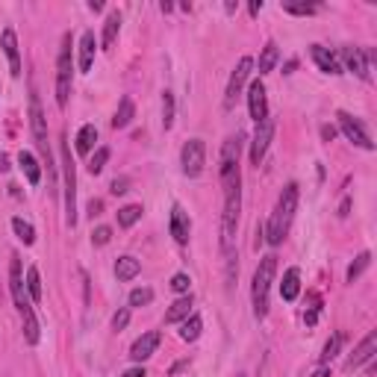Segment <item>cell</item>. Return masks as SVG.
<instances>
[{
  "label": "cell",
  "mask_w": 377,
  "mask_h": 377,
  "mask_svg": "<svg viewBox=\"0 0 377 377\" xmlns=\"http://www.w3.org/2000/svg\"><path fill=\"white\" fill-rule=\"evenodd\" d=\"M9 292H12V301H15L18 315H21V327H24L27 345H38L42 327H38V319H35V307L30 301V292H27V283H24L21 256H18V253H12V260H9Z\"/></svg>",
  "instance_id": "cell-1"
},
{
  "label": "cell",
  "mask_w": 377,
  "mask_h": 377,
  "mask_svg": "<svg viewBox=\"0 0 377 377\" xmlns=\"http://www.w3.org/2000/svg\"><path fill=\"white\" fill-rule=\"evenodd\" d=\"M295 212H297V183H286L280 197H277V204H274V212L268 218V227L263 230L268 245H280L286 239Z\"/></svg>",
  "instance_id": "cell-2"
},
{
  "label": "cell",
  "mask_w": 377,
  "mask_h": 377,
  "mask_svg": "<svg viewBox=\"0 0 377 377\" xmlns=\"http://www.w3.org/2000/svg\"><path fill=\"white\" fill-rule=\"evenodd\" d=\"M274 274H277V256L268 253L260 260L253 271V283H251V301H253V319L263 322L268 315V292H271V283H274Z\"/></svg>",
  "instance_id": "cell-3"
},
{
  "label": "cell",
  "mask_w": 377,
  "mask_h": 377,
  "mask_svg": "<svg viewBox=\"0 0 377 377\" xmlns=\"http://www.w3.org/2000/svg\"><path fill=\"white\" fill-rule=\"evenodd\" d=\"M71 86H74V42H71V33H65L56 56V106L59 109L68 106Z\"/></svg>",
  "instance_id": "cell-4"
},
{
  "label": "cell",
  "mask_w": 377,
  "mask_h": 377,
  "mask_svg": "<svg viewBox=\"0 0 377 377\" xmlns=\"http://www.w3.org/2000/svg\"><path fill=\"white\" fill-rule=\"evenodd\" d=\"M239 151H242V136H230L227 142L222 145V165H218V177H222V189H239V186H242Z\"/></svg>",
  "instance_id": "cell-5"
},
{
  "label": "cell",
  "mask_w": 377,
  "mask_h": 377,
  "mask_svg": "<svg viewBox=\"0 0 377 377\" xmlns=\"http://www.w3.org/2000/svg\"><path fill=\"white\" fill-rule=\"evenodd\" d=\"M30 130H33V142L42 153L45 165L53 171V151H50V142H48V121H45V112H42V101H38L35 89L30 92Z\"/></svg>",
  "instance_id": "cell-6"
},
{
  "label": "cell",
  "mask_w": 377,
  "mask_h": 377,
  "mask_svg": "<svg viewBox=\"0 0 377 377\" xmlns=\"http://www.w3.org/2000/svg\"><path fill=\"white\" fill-rule=\"evenodd\" d=\"M62 171H65V224H77V165L68 148V138L62 136Z\"/></svg>",
  "instance_id": "cell-7"
},
{
  "label": "cell",
  "mask_w": 377,
  "mask_h": 377,
  "mask_svg": "<svg viewBox=\"0 0 377 377\" xmlns=\"http://www.w3.org/2000/svg\"><path fill=\"white\" fill-rule=\"evenodd\" d=\"M180 165H183V174L186 177H201L204 165H207V145L201 138H189L180 151Z\"/></svg>",
  "instance_id": "cell-8"
},
{
  "label": "cell",
  "mask_w": 377,
  "mask_h": 377,
  "mask_svg": "<svg viewBox=\"0 0 377 377\" xmlns=\"http://www.w3.org/2000/svg\"><path fill=\"white\" fill-rule=\"evenodd\" d=\"M251 71H253V59H251V56H242V59H239V65L233 68L230 80H227V92H224V109H233V106H236V101H239L242 86L248 83Z\"/></svg>",
  "instance_id": "cell-9"
},
{
  "label": "cell",
  "mask_w": 377,
  "mask_h": 377,
  "mask_svg": "<svg viewBox=\"0 0 377 377\" xmlns=\"http://www.w3.org/2000/svg\"><path fill=\"white\" fill-rule=\"evenodd\" d=\"M336 118H339V130L348 136V142H354L356 148H363V151H374V142H371V136L363 127L360 118H354L351 112H339Z\"/></svg>",
  "instance_id": "cell-10"
},
{
  "label": "cell",
  "mask_w": 377,
  "mask_h": 377,
  "mask_svg": "<svg viewBox=\"0 0 377 377\" xmlns=\"http://www.w3.org/2000/svg\"><path fill=\"white\" fill-rule=\"evenodd\" d=\"M271 138H274V121H271V118H266V121H260V124H256V130H253V142H251V163L253 165H260L266 160Z\"/></svg>",
  "instance_id": "cell-11"
},
{
  "label": "cell",
  "mask_w": 377,
  "mask_h": 377,
  "mask_svg": "<svg viewBox=\"0 0 377 377\" xmlns=\"http://www.w3.org/2000/svg\"><path fill=\"white\" fill-rule=\"evenodd\" d=\"M342 59H345V68L351 71V74H356L360 80H371V59H368V50H363V48H342Z\"/></svg>",
  "instance_id": "cell-12"
},
{
  "label": "cell",
  "mask_w": 377,
  "mask_h": 377,
  "mask_svg": "<svg viewBox=\"0 0 377 377\" xmlns=\"http://www.w3.org/2000/svg\"><path fill=\"white\" fill-rule=\"evenodd\" d=\"M160 342H163L160 330H148V333H142V336H138V339L130 345V360H133V363H145V360H151V356L156 354V348H160Z\"/></svg>",
  "instance_id": "cell-13"
},
{
  "label": "cell",
  "mask_w": 377,
  "mask_h": 377,
  "mask_svg": "<svg viewBox=\"0 0 377 377\" xmlns=\"http://www.w3.org/2000/svg\"><path fill=\"white\" fill-rule=\"evenodd\" d=\"M248 112L256 124L268 118V94H266V83L263 80H253L248 89Z\"/></svg>",
  "instance_id": "cell-14"
},
{
  "label": "cell",
  "mask_w": 377,
  "mask_h": 377,
  "mask_svg": "<svg viewBox=\"0 0 377 377\" xmlns=\"http://www.w3.org/2000/svg\"><path fill=\"white\" fill-rule=\"evenodd\" d=\"M168 230H171V236H174V242H177V245H189L192 222H189V212H186L180 204H174V207H171V222H168Z\"/></svg>",
  "instance_id": "cell-15"
},
{
  "label": "cell",
  "mask_w": 377,
  "mask_h": 377,
  "mask_svg": "<svg viewBox=\"0 0 377 377\" xmlns=\"http://www.w3.org/2000/svg\"><path fill=\"white\" fill-rule=\"evenodd\" d=\"M374 351H377V333L371 330V333L366 336V339L354 348V354L348 356V363H345V368H348V371L363 368L366 363H371V360H374Z\"/></svg>",
  "instance_id": "cell-16"
},
{
  "label": "cell",
  "mask_w": 377,
  "mask_h": 377,
  "mask_svg": "<svg viewBox=\"0 0 377 377\" xmlns=\"http://www.w3.org/2000/svg\"><path fill=\"white\" fill-rule=\"evenodd\" d=\"M0 48H4L6 59H9V68H12V77H21V50H18V35L12 27H6L0 33Z\"/></svg>",
  "instance_id": "cell-17"
},
{
  "label": "cell",
  "mask_w": 377,
  "mask_h": 377,
  "mask_svg": "<svg viewBox=\"0 0 377 377\" xmlns=\"http://www.w3.org/2000/svg\"><path fill=\"white\" fill-rule=\"evenodd\" d=\"M310 56H312V62L319 65V71H324V74H342V65H339V59H336L327 48H322V45H312L310 48Z\"/></svg>",
  "instance_id": "cell-18"
},
{
  "label": "cell",
  "mask_w": 377,
  "mask_h": 377,
  "mask_svg": "<svg viewBox=\"0 0 377 377\" xmlns=\"http://www.w3.org/2000/svg\"><path fill=\"white\" fill-rule=\"evenodd\" d=\"M94 48H97V42H94V30H86V33L80 35V59H77V68H80V71H92Z\"/></svg>",
  "instance_id": "cell-19"
},
{
  "label": "cell",
  "mask_w": 377,
  "mask_h": 377,
  "mask_svg": "<svg viewBox=\"0 0 377 377\" xmlns=\"http://www.w3.org/2000/svg\"><path fill=\"white\" fill-rule=\"evenodd\" d=\"M192 315V295H180L177 301L171 304V310L165 312V324H177Z\"/></svg>",
  "instance_id": "cell-20"
},
{
  "label": "cell",
  "mask_w": 377,
  "mask_h": 377,
  "mask_svg": "<svg viewBox=\"0 0 377 377\" xmlns=\"http://www.w3.org/2000/svg\"><path fill=\"white\" fill-rule=\"evenodd\" d=\"M136 118V104H133V97H121V104H118L115 115H112V127L115 130H124L130 127V121Z\"/></svg>",
  "instance_id": "cell-21"
},
{
  "label": "cell",
  "mask_w": 377,
  "mask_h": 377,
  "mask_svg": "<svg viewBox=\"0 0 377 377\" xmlns=\"http://www.w3.org/2000/svg\"><path fill=\"white\" fill-rule=\"evenodd\" d=\"M118 30H121V12H109L106 15V21H104V35H101V48L109 50L115 45V38H118Z\"/></svg>",
  "instance_id": "cell-22"
},
{
  "label": "cell",
  "mask_w": 377,
  "mask_h": 377,
  "mask_svg": "<svg viewBox=\"0 0 377 377\" xmlns=\"http://www.w3.org/2000/svg\"><path fill=\"white\" fill-rule=\"evenodd\" d=\"M18 165H21V171L27 174L30 186H38V183H42V168H38L35 156H33L30 151H21V153H18Z\"/></svg>",
  "instance_id": "cell-23"
},
{
  "label": "cell",
  "mask_w": 377,
  "mask_h": 377,
  "mask_svg": "<svg viewBox=\"0 0 377 377\" xmlns=\"http://www.w3.org/2000/svg\"><path fill=\"white\" fill-rule=\"evenodd\" d=\"M138 271H142V263H138L136 256H118V263H115V277H118L121 283L133 280Z\"/></svg>",
  "instance_id": "cell-24"
},
{
  "label": "cell",
  "mask_w": 377,
  "mask_h": 377,
  "mask_svg": "<svg viewBox=\"0 0 377 377\" xmlns=\"http://www.w3.org/2000/svg\"><path fill=\"white\" fill-rule=\"evenodd\" d=\"M297 292H301V271L297 268H289L286 274H283V283H280V295H283V301H295L297 297Z\"/></svg>",
  "instance_id": "cell-25"
},
{
  "label": "cell",
  "mask_w": 377,
  "mask_h": 377,
  "mask_svg": "<svg viewBox=\"0 0 377 377\" xmlns=\"http://www.w3.org/2000/svg\"><path fill=\"white\" fill-rule=\"evenodd\" d=\"M201 330H204V319L197 312H192L189 319H183V324H180V339L183 342H195L197 336H201Z\"/></svg>",
  "instance_id": "cell-26"
},
{
  "label": "cell",
  "mask_w": 377,
  "mask_h": 377,
  "mask_svg": "<svg viewBox=\"0 0 377 377\" xmlns=\"http://www.w3.org/2000/svg\"><path fill=\"white\" fill-rule=\"evenodd\" d=\"M94 142H97V127L94 124H83L80 133H77V153H83V156L92 153Z\"/></svg>",
  "instance_id": "cell-27"
},
{
  "label": "cell",
  "mask_w": 377,
  "mask_h": 377,
  "mask_svg": "<svg viewBox=\"0 0 377 377\" xmlns=\"http://www.w3.org/2000/svg\"><path fill=\"white\" fill-rule=\"evenodd\" d=\"M342 345H345V333H333L330 339L324 342V348H322V356H319V363H322V366H330V360H333V356L342 351Z\"/></svg>",
  "instance_id": "cell-28"
},
{
  "label": "cell",
  "mask_w": 377,
  "mask_h": 377,
  "mask_svg": "<svg viewBox=\"0 0 377 377\" xmlns=\"http://www.w3.org/2000/svg\"><path fill=\"white\" fill-rule=\"evenodd\" d=\"M142 204H127V207H121V209H118V227H133L136 222H138V218H142Z\"/></svg>",
  "instance_id": "cell-29"
},
{
  "label": "cell",
  "mask_w": 377,
  "mask_h": 377,
  "mask_svg": "<svg viewBox=\"0 0 377 377\" xmlns=\"http://www.w3.org/2000/svg\"><path fill=\"white\" fill-rule=\"evenodd\" d=\"M277 59H280V48H277L274 42H268V45L263 48V53H260V77L268 74V71H274Z\"/></svg>",
  "instance_id": "cell-30"
},
{
  "label": "cell",
  "mask_w": 377,
  "mask_h": 377,
  "mask_svg": "<svg viewBox=\"0 0 377 377\" xmlns=\"http://www.w3.org/2000/svg\"><path fill=\"white\" fill-rule=\"evenodd\" d=\"M27 292H30V301H33V304L42 301V274H38L35 266L27 268Z\"/></svg>",
  "instance_id": "cell-31"
},
{
  "label": "cell",
  "mask_w": 377,
  "mask_h": 377,
  "mask_svg": "<svg viewBox=\"0 0 377 377\" xmlns=\"http://www.w3.org/2000/svg\"><path fill=\"white\" fill-rule=\"evenodd\" d=\"M12 230H15V236L21 239L24 245H33L35 242V230H33V224L30 222H24V218H12Z\"/></svg>",
  "instance_id": "cell-32"
},
{
  "label": "cell",
  "mask_w": 377,
  "mask_h": 377,
  "mask_svg": "<svg viewBox=\"0 0 377 377\" xmlns=\"http://www.w3.org/2000/svg\"><path fill=\"white\" fill-rule=\"evenodd\" d=\"M368 266H371V253H368V251H363V253L356 256V260L348 266V274H345V277H348V283H354L356 277H360V274H363Z\"/></svg>",
  "instance_id": "cell-33"
},
{
  "label": "cell",
  "mask_w": 377,
  "mask_h": 377,
  "mask_svg": "<svg viewBox=\"0 0 377 377\" xmlns=\"http://www.w3.org/2000/svg\"><path fill=\"white\" fill-rule=\"evenodd\" d=\"M127 301H130V307H148L153 301V289L151 286H138V289L130 292Z\"/></svg>",
  "instance_id": "cell-34"
},
{
  "label": "cell",
  "mask_w": 377,
  "mask_h": 377,
  "mask_svg": "<svg viewBox=\"0 0 377 377\" xmlns=\"http://www.w3.org/2000/svg\"><path fill=\"white\" fill-rule=\"evenodd\" d=\"M106 163H109V148H97L94 156L89 160V174H101L106 168Z\"/></svg>",
  "instance_id": "cell-35"
},
{
  "label": "cell",
  "mask_w": 377,
  "mask_h": 377,
  "mask_svg": "<svg viewBox=\"0 0 377 377\" xmlns=\"http://www.w3.org/2000/svg\"><path fill=\"white\" fill-rule=\"evenodd\" d=\"M171 124H174V94L165 92L163 94V127L171 130Z\"/></svg>",
  "instance_id": "cell-36"
},
{
  "label": "cell",
  "mask_w": 377,
  "mask_h": 377,
  "mask_svg": "<svg viewBox=\"0 0 377 377\" xmlns=\"http://www.w3.org/2000/svg\"><path fill=\"white\" fill-rule=\"evenodd\" d=\"M92 242H94L97 248L109 245V242H112V230H109V227H104V224H101V227H94V230H92Z\"/></svg>",
  "instance_id": "cell-37"
},
{
  "label": "cell",
  "mask_w": 377,
  "mask_h": 377,
  "mask_svg": "<svg viewBox=\"0 0 377 377\" xmlns=\"http://www.w3.org/2000/svg\"><path fill=\"white\" fill-rule=\"evenodd\" d=\"M189 286H192V280H189V274H174L171 277V289L177 292V295H189Z\"/></svg>",
  "instance_id": "cell-38"
},
{
  "label": "cell",
  "mask_w": 377,
  "mask_h": 377,
  "mask_svg": "<svg viewBox=\"0 0 377 377\" xmlns=\"http://www.w3.org/2000/svg\"><path fill=\"white\" fill-rule=\"evenodd\" d=\"M283 9L289 15H315V12H319V6H315V4H286Z\"/></svg>",
  "instance_id": "cell-39"
},
{
  "label": "cell",
  "mask_w": 377,
  "mask_h": 377,
  "mask_svg": "<svg viewBox=\"0 0 377 377\" xmlns=\"http://www.w3.org/2000/svg\"><path fill=\"white\" fill-rule=\"evenodd\" d=\"M127 322H130V307L118 310V312L112 315V330H124V327H127Z\"/></svg>",
  "instance_id": "cell-40"
},
{
  "label": "cell",
  "mask_w": 377,
  "mask_h": 377,
  "mask_svg": "<svg viewBox=\"0 0 377 377\" xmlns=\"http://www.w3.org/2000/svg\"><path fill=\"white\" fill-rule=\"evenodd\" d=\"M127 186H130L127 177H115L112 186H109V192H112V195H124V192H127Z\"/></svg>",
  "instance_id": "cell-41"
},
{
  "label": "cell",
  "mask_w": 377,
  "mask_h": 377,
  "mask_svg": "<svg viewBox=\"0 0 377 377\" xmlns=\"http://www.w3.org/2000/svg\"><path fill=\"white\" fill-rule=\"evenodd\" d=\"M121 377H148V371H145L142 366H133V368H127Z\"/></svg>",
  "instance_id": "cell-42"
},
{
  "label": "cell",
  "mask_w": 377,
  "mask_h": 377,
  "mask_svg": "<svg viewBox=\"0 0 377 377\" xmlns=\"http://www.w3.org/2000/svg\"><path fill=\"white\" fill-rule=\"evenodd\" d=\"M336 136V127H330V124H324L322 127V138H324V142H330V138Z\"/></svg>",
  "instance_id": "cell-43"
},
{
  "label": "cell",
  "mask_w": 377,
  "mask_h": 377,
  "mask_svg": "<svg viewBox=\"0 0 377 377\" xmlns=\"http://www.w3.org/2000/svg\"><path fill=\"white\" fill-rule=\"evenodd\" d=\"M101 209H104L101 201H92V204H89V215H92V218H94V215H101Z\"/></svg>",
  "instance_id": "cell-44"
},
{
  "label": "cell",
  "mask_w": 377,
  "mask_h": 377,
  "mask_svg": "<svg viewBox=\"0 0 377 377\" xmlns=\"http://www.w3.org/2000/svg\"><path fill=\"white\" fill-rule=\"evenodd\" d=\"M330 374V366H319V368H315L310 377H327Z\"/></svg>",
  "instance_id": "cell-45"
},
{
  "label": "cell",
  "mask_w": 377,
  "mask_h": 377,
  "mask_svg": "<svg viewBox=\"0 0 377 377\" xmlns=\"http://www.w3.org/2000/svg\"><path fill=\"white\" fill-rule=\"evenodd\" d=\"M348 209H351V201H348V197H345V201H342V207H339V215L345 218V215H348Z\"/></svg>",
  "instance_id": "cell-46"
},
{
  "label": "cell",
  "mask_w": 377,
  "mask_h": 377,
  "mask_svg": "<svg viewBox=\"0 0 377 377\" xmlns=\"http://www.w3.org/2000/svg\"><path fill=\"white\" fill-rule=\"evenodd\" d=\"M89 9H92V12H101V9H104V4H101V0H92Z\"/></svg>",
  "instance_id": "cell-47"
},
{
  "label": "cell",
  "mask_w": 377,
  "mask_h": 377,
  "mask_svg": "<svg viewBox=\"0 0 377 377\" xmlns=\"http://www.w3.org/2000/svg\"><path fill=\"white\" fill-rule=\"evenodd\" d=\"M236 377H245V374H236Z\"/></svg>",
  "instance_id": "cell-48"
}]
</instances>
